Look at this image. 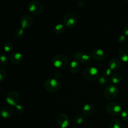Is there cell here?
<instances>
[{
    "label": "cell",
    "mask_w": 128,
    "mask_h": 128,
    "mask_svg": "<svg viewBox=\"0 0 128 128\" xmlns=\"http://www.w3.org/2000/svg\"><path fill=\"white\" fill-rule=\"evenodd\" d=\"M98 82L101 85H105L107 84L108 82V78L106 76H103V75H101L98 78Z\"/></svg>",
    "instance_id": "cell-28"
},
{
    "label": "cell",
    "mask_w": 128,
    "mask_h": 128,
    "mask_svg": "<svg viewBox=\"0 0 128 128\" xmlns=\"http://www.w3.org/2000/svg\"><path fill=\"white\" fill-rule=\"evenodd\" d=\"M15 111L18 114H23L24 112L25 108L22 104H18L15 106Z\"/></svg>",
    "instance_id": "cell-26"
},
{
    "label": "cell",
    "mask_w": 128,
    "mask_h": 128,
    "mask_svg": "<svg viewBox=\"0 0 128 128\" xmlns=\"http://www.w3.org/2000/svg\"><path fill=\"white\" fill-rule=\"evenodd\" d=\"M20 100V94L16 91H11L7 94L6 96V101L8 104L12 106H16L18 104Z\"/></svg>",
    "instance_id": "cell-8"
},
{
    "label": "cell",
    "mask_w": 128,
    "mask_h": 128,
    "mask_svg": "<svg viewBox=\"0 0 128 128\" xmlns=\"http://www.w3.org/2000/svg\"><path fill=\"white\" fill-rule=\"evenodd\" d=\"M118 56L121 60L124 62L128 61V45H122L118 51Z\"/></svg>",
    "instance_id": "cell-14"
},
{
    "label": "cell",
    "mask_w": 128,
    "mask_h": 128,
    "mask_svg": "<svg viewBox=\"0 0 128 128\" xmlns=\"http://www.w3.org/2000/svg\"><path fill=\"white\" fill-rule=\"evenodd\" d=\"M95 111V108L92 104L86 103L83 106L82 109V114L86 117L91 116Z\"/></svg>",
    "instance_id": "cell-13"
},
{
    "label": "cell",
    "mask_w": 128,
    "mask_h": 128,
    "mask_svg": "<svg viewBox=\"0 0 128 128\" xmlns=\"http://www.w3.org/2000/svg\"><path fill=\"white\" fill-rule=\"evenodd\" d=\"M111 72H112V70L110 68H108L104 69L103 70V72H102V75L106 77H108L110 75L111 76Z\"/></svg>",
    "instance_id": "cell-32"
},
{
    "label": "cell",
    "mask_w": 128,
    "mask_h": 128,
    "mask_svg": "<svg viewBox=\"0 0 128 128\" xmlns=\"http://www.w3.org/2000/svg\"><path fill=\"white\" fill-rule=\"evenodd\" d=\"M118 42H120V43H121V44L124 43V42L126 41V36L124 34H120V36H118Z\"/></svg>",
    "instance_id": "cell-31"
},
{
    "label": "cell",
    "mask_w": 128,
    "mask_h": 128,
    "mask_svg": "<svg viewBox=\"0 0 128 128\" xmlns=\"http://www.w3.org/2000/svg\"><path fill=\"white\" fill-rule=\"evenodd\" d=\"M65 31V26L62 24L59 23L55 25L54 28V32L56 34H62Z\"/></svg>",
    "instance_id": "cell-19"
},
{
    "label": "cell",
    "mask_w": 128,
    "mask_h": 128,
    "mask_svg": "<svg viewBox=\"0 0 128 128\" xmlns=\"http://www.w3.org/2000/svg\"><path fill=\"white\" fill-rule=\"evenodd\" d=\"M110 80L111 82L114 84H116L120 83L122 80V76L121 74L118 73V72H115V73L112 74L110 77Z\"/></svg>",
    "instance_id": "cell-18"
},
{
    "label": "cell",
    "mask_w": 128,
    "mask_h": 128,
    "mask_svg": "<svg viewBox=\"0 0 128 128\" xmlns=\"http://www.w3.org/2000/svg\"><path fill=\"white\" fill-rule=\"evenodd\" d=\"M44 88L48 92L54 93L61 88V82L56 78H48L44 82Z\"/></svg>",
    "instance_id": "cell-1"
},
{
    "label": "cell",
    "mask_w": 128,
    "mask_h": 128,
    "mask_svg": "<svg viewBox=\"0 0 128 128\" xmlns=\"http://www.w3.org/2000/svg\"><path fill=\"white\" fill-rule=\"evenodd\" d=\"M122 30H123L124 34L128 36V23H126L124 25Z\"/></svg>",
    "instance_id": "cell-34"
},
{
    "label": "cell",
    "mask_w": 128,
    "mask_h": 128,
    "mask_svg": "<svg viewBox=\"0 0 128 128\" xmlns=\"http://www.w3.org/2000/svg\"><path fill=\"white\" fill-rule=\"evenodd\" d=\"M82 76L88 81H94L99 77V71L94 66L86 68L82 72Z\"/></svg>",
    "instance_id": "cell-5"
},
{
    "label": "cell",
    "mask_w": 128,
    "mask_h": 128,
    "mask_svg": "<svg viewBox=\"0 0 128 128\" xmlns=\"http://www.w3.org/2000/svg\"><path fill=\"white\" fill-rule=\"evenodd\" d=\"M91 55H89L88 54H84L82 55L80 60V62H81L83 64H88L91 62Z\"/></svg>",
    "instance_id": "cell-23"
},
{
    "label": "cell",
    "mask_w": 128,
    "mask_h": 128,
    "mask_svg": "<svg viewBox=\"0 0 128 128\" xmlns=\"http://www.w3.org/2000/svg\"><path fill=\"white\" fill-rule=\"evenodd\" d=\"M28 9L30 13L34 15H39L42 12L43 10V6L40 1H30L28 4Z\"/></svg>",
    "instance_id": "cell-7"
},
{
    "label": "cell",
    "mask_w": 128,
    "mask_h": 128,
    "mask_svg": "<svg viewBox=\"0 0 128 128\" xmlns=\"http://www.w3.org/2000/svg\"><path fill=\"white\" fill-rule=\"evenodd\" d=\"M106 111L111 116H118L122 112L121 105L115 102H110L106 105Z\"/></svg>",
    "instance_id": "cell-6"
},
{
    "label": "cell",
    "mask_w": 128,
    "mask_h": 128,
    "mask_svg": "<svg viewBox=\"0 0 128 128\" xmlns=\"http://www.w3.org/2000/svg\"><path fill=\"white\" fill-rule=\"evenodd\" d=\"M57 122L60 128H66L70 124L68 116L66 114H60L57 118Z\"/></svg>",
    "instance_id": "cell-12"
},
{
    "label": "cell",
    "mask_w": 128,
    "mask_h": 128,
    "mask_svg": "<svg viewBox=\"0 0 128 128\" xmlns=\"http://www.w3.org/2000/svg\"><path fill=\"white\" fill-rule=\"evenodd\" d=\"M78 24V17L73 12H68L63 18V24L68 28H73Z\"/></svg>",
    "instance_id": "cell-4"
},
{
    "label": "cell",
    "mask_w": 128,
    "mask_h": 128,
    "mask_svg": "<svg viewBox=\"0 0 128 128\" xmlns=\"http://www.w3.org/2000/svg\"><path fill=\"white\" fill-rule=\"evenodd\" d=\"M78 6L80 8H84V6H86V2L84 1H82V0H80V1H78Z\"/></svg>",
    "instance_id": "cell-33"
},
{
    "label": "cell",
    "mask_w": 128,
    "mask_h": 128,
    "mask_svg": "<svg viewBox=\"0 0 128 128\" xmlns=\"http://www.w3.org/2000/svg\"><path fill=\"white\" fill-rule=\"evenodd\" d=\"M20 27L23 29H27L31 27L33 23V18L31 15L24 14L21 16L19 22Z\"/></svg>",
    "instance_id": "cell-9"
},
{
    "label": "cell",
    "mask_w": 128,
    "mask_h": 128,
    "mask_svg": "<svg viewBox=\"0 0 128 128\" xmlns=\"http://www.w3.org/2000/svg\"><path fill=\"white\" fill-rule=\"evenodd\" d=\"M7 76V72L4 69L0 68V82H2L6 80Z\"/></svg>",
    "instance_id": "cell-27"
},
{
    "label": "cell",
    "mask_w": 128,
    "mask_h": 128,
    "mask_svg": "<svg viewBox=\"0 0 128 128\" xmlns=\"http://www.w3.org/2000/svg\"><path fill=\"white\" fill-rule=\"evenodd\" d=\"M119 94V89L113 84H108L105 87L104 90V96L107 100H112L116 98Z\"/></svg>",
    "instance_id": "cell-3"
},
{
    "label": "cell",
    "mask_w": 128,
    "mask_h": 128,
    "mask_svg": "<svg viewBox=\"0 0 128 128\" xmlns=\"http://www.w3.org/2000/svg\"><path fill=\"white\" fill-rule=\"evenodd\" d=\"M51 62L54 67L57 68H64L68 65L69 59L66 55L59 54L51 58Z\"/></svg>",
    "instance_id": "cell-2"
},
{
    "label": "cell",
    "mask_w": 128,
    "mask_h": 128,
    "mask_svg": "<svg viewBox=\"0 0 128 128\" xmlns=\"http://www.w3.org/2000/svg\"><path fill=\"white\" fill-rule=\"evenodd\" d=\"M14 36L16 38H22L25 34L24 29L22 28L21 27L18 28L14 31Z\"/></svg>",
    "instance_id": "cell-22"
},
{
    "label": "cell",
    "mask_w": 128,
    "mask_h": 128,
    "mask_svg": "<svg viewBox=\"0 0 128 128\" xmlns=\"http://www.w3.org/2000/svg\"><path fill=\"white\" fill-rule=\"evenodd\" d=\"M83 116L80 114H77L74 116V122L76 124H81L83 122Z\"/></svg>",
    "instance_id": "cell-25"
},
{
    "label": "cell",
    "mask_w": 128,
    "mask_h": 128,
    "mask_svg": "<svg viewBox=\"0 0 128 128\" xmlns=\"http://www.w3.org/2000/svg\"><path fill=\"white\" fill-rule=\"evenodd\" d=\"M121 117L124 121L128 122V110H124L121 112Z\"/></svg>",
    "instance_id": "cell-30"
},
{
    "label": "cell",
    "mask_w": 128,
    "mask_h": 128,
    "mask_svg": "<svg viewBox=\"0 0 128 128\" xmlns=\"http://www.w3.org/2000/svg\"></svg>",
    "instance_id": "cell-36"
},
{
    "label": "cell",
    "mask_w": 128,
    "mask_h": 128,
    "mask_svg": "<svg viewBox=\"0 0 128 128\" xmlns=\"http://www.w3.org/2000/svg\"><path fill=\"white\" fill-rule=\"evenodd\" d=\"M0 61H1V65L0 67L2 68L3 67L6 66L9 62V58L7 57L6 55L4 54H1V57H0Z\"/></svg>",
    "instance_id": "cell-24"
},
{
    "label": "cell",
    "mask_w": 128,
    "mask_h": 128,
    "mask_svg": "<svg viewBox=\"0 0 128 128\" xmlns=\"http://www.w3.org/2000/svg\"><path fill=\"white\" fill-rule=\"evenodd\" d=\"M54 78L57 79V80H59V79L61 77V71H59V70L56 71L54 72Z\"/></svg>",
    "instance_id": "cell-35"
},
{
    "label": "cell",
    "mask_w": 128,
    "mask_h": 128,
    "mask_svg": "<svg viewBox=\"0 0 128 128\" xmlns=\"http://www.w3.org/2000/svg\"><path fill=\"white\" fill-rule=\"evenodd\" d=\"M108 66L111 70H117L121 66V61L120 59L112 58L108 62Z\"/></svg>",
    "instance_id": "cell-16"
},
{
    "label": "cell",
    "mask_w": 128,
    "mask_h": 128,
    "mask_svg": "<svg viewBox=\"0 0 128 128\" xmlns=\"http://www.w3.org/2000/svg\"><path fill=\"white\" fill-rule=\"evenodd\" d=\"M121 121L118 119H112L109 122V128H121Z\"/></svg>",
    "instance_id": "cell-20"
},
{
    "label": "cell",
    "mask_w": 128,
    "mask_h": 128,
    "mask_svg": "<svg viewBox=\"0 0 128 128\" xmlns=\"http://www.w3.org/2000/svg\"><path fill=\"white\" fill-rule=\"evenodd\" d=\"M82 54H83V53L82 52H81V51H75L73 53L72 56H73L74 60H76L80 61V60H81V58Z\"/></svg>",
    "instance_id": "cell-29"
},
{
    "label": "cell",
    "mask_w": 128,
    "mask_h": 128,
    "mask_svg": "<svg viewBox=\"0 0 128 128\" xmlns=\"http://www.w3.org/2000/svg\"><path fill=\"white\" fill-rule=\"evenodd\" d=\"M91 56L93 60L97 61H101L105 58L106 53L102 49H94L91 52Z\"/></svg>",
    "instance_id": "cell-11"
},
{
    "label": "cell",
    "mask_w": 128,
    "mask_h": 128,
    "mask_svg": "<svg viewBox=\"0 0 128 128\" xmlns=\"http://www.w3.org/2000/svg\"><path fill=\"white\" fill-rule=\"evenodd\" d=\"M80 69H81L80 61L76 60H72L70 65V70L71 72H72V74L78 73L80 71Z\"/></svg>",
    "instance_id": "cell-17"
},
{
    "label": "cell",
    "mask_w": 128,
    "mask_h": 128,
    "mask_svg": "<svg viewBox=\"0 0 128 128\" xmlns=\"http://www.w3.org/2000/svg\"><path fill=\"white\" fill-rule=\"evenodd\" d=\"M3 48L5 52H12L14 49L13 43L11 42V41H6V42H5V43L4 44Z\"/></svg>",
    "instance_id": "cell-21"
},
{
    "label": "cell",
    "mask_w": 128,
    "mask_h": 128,
    "mask_svg": "<svg viewBox=\"0 0 128 128\" xmlns=\"http://www.w3.org/2000/svg\"><path fill=\"white\" fill-rule=\"evenodd\" d=\"M1 115L2 118H11L13 114V109L9 106H3L2 108L1 109Z\"/></svg>",
    "instance_id": "cell-15"
},
{
    "label": "cell",
    "mask_w": 128,
    "mask_h": 128,
    "mask_svg": "<svg viewBox=\"0 0 128 128\" xmlns=\"http://www.w3.org/2000/svg\"><path fill=\"white\" fill-rule=\"evenodd\" d=\"M24 60V56L21 52L19 51H13L10 56V60L14 64H19L21 63Z\"/></svg>",
    "instance_id": "cell-10"
}]
</instances>
